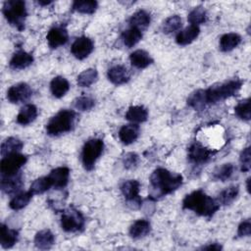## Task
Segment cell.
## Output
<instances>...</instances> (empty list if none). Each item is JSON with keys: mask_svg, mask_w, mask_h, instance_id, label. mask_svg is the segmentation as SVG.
<instances>
[{"mask_svg": "<svg viewBox=\"0 0 251 251\" xmlns=\"http://www.w3.org/2000/svg\"><path fill=\"white\" fill-rule=\"evenodd\" d=\"M149 197L157 200L160 197L176 191L183 182V177L179 174H174L165 168H157L150 176Z\"/></svg>", "mask_w": 251, "mask_h": 251, "instance_id": "cell-1", "label": "cell"}, {"mask_svg": "<svg viewBox=\"0 0 251 251\" xmlns=\"http://www.w3.org/2000/svg\"><path fill=\"white\" fill-rule=\"evenodd\" d=\"M182 208L193 211L199 216L211 218L220 209V204L203 190L198 189L185 195L182 200Z\"/></svg>", "mask_w": 251, "mask_h": 251, "instance_id": "cell-2", "label": "cell"}, {"mask_svg": "<svg viewBox=\"0 0 251 251\" xmlns=\"http://www.w3.org/2000/svg\"><path fill=\"white\" fill-rule=\"evenodd\" d=\"M243 83L244 81L240 78H232L204 89L206 104H216L236 95L241 89Z\"/></svg>", "mask_w": 251, "mask_h": 251, "instance_id": "cell-3", "label": "cell"}, {"mask_svg": "<svg viewBox=\"0 0 251 251\" xmlns=\"http://www.w3.org/2000/svg\"><path fill=\"white\" fill-rule=\"evenodd\" d=\"M75 112L69 109L59 111L46 125V132L51 136H58L70 131L75 124Z\"/></svg>", "mask_w": 251, "mask_h": 251, "instance_id": "cell-4", "label": "cell"}, {"mask_svg": "<svg viewBox=\"0 0 251 251\" xmlns=\"http://www.w3.org/2000/svg\"><path fill=\"white\" fill-rule=\"evenodd\" d=\"M2 13L7 22L18 30L25 28V21L27 16L25 3L22 0H9L3 5Z\"/></svg>", "mask_w": 251, "mask_h": 251, "instance_id": "cell-5", "label": "cell"}, {"mask_svg": "<svg viewBox=\"0 0 251 251\" xmlns=\"http://www.w3.org/2000/svg\"><path fill=\"white\" fill-rule=\"evenodd\" d=\"M103 150L104 142L100 138H91L84 143L81 151V162L86 171H91L94 168Z\"/></svg>", "mask_w": 251, "mask_h": 251, "instance_id": "cell-6", "label": "cell"}, {"mask_svg": "<svg viewBox=\"0 0 251 251\" xmlns=\"http://www.w3.org/2000/svg\"><path fill=\"white\" fill-rule=\"evenodd\" d=\"M61 226L67 232L79 231L84 226V217L78 210L69 208L61 216Z\"/></svg>", "mask_w": 251, "mask_h": 251, "instance_id": "cell-7", "label": "cell"}, {"mask_svg": "<svg viewBox=\"0 0 251 251\" xmlns=\"http://www.w3.org/2000/svg\"><path fill=\"white\" fill-rule=\"evenodd\" d=\"M26 156L20 154L19 152L9 154L5 157H2L0 163V171L1 176H10L20 173L21 168L26 163Z\"/></svg>", "mask_w": 251, "mask_h": 251, "instance_id": "cell-8", "label": "cell"}, {"mask_svg": "<svg viewBox=\"0 0 251 251\" xmlns=\"http://www.w3.org/2000/svg\"><path fill=\"white\" fill-rule=\"evenodd\" d=\"M139 190L140 183L136 179H128L121 184V191L125 196L127 205L131 209H138L141 206Z\"/></svg>", "mask_w": 251, "mask_h": 251, "instance_id": "cell-9", "label": "cell"}, {"mask_svg": "<svg viewBox=\"0 0 251 251\" xmlns=\"http://www.w3.org/2000/svg\"><path fill=\"white\" fill-rule=\"evenodd\" d=\"M215 154V151L208 149L199 142H193L188 147V159L195 165L207 163Z\"/></svg>", "mask_w": 251, "mask_h": 251, "instance_id": "cell-10", "label": "cell"}, {"mask_svg": "<svg viewBox=\"0 0 251 251\" xmlns=\"http://www.w3.org/2000/svg\"><path fill=\"white\" fill-rule=\"evenodd\" d=\"M32 95L30 86L25 82H19L12 85L7 90V99L14 104L25 102Z\"/></svg>", "mask_w": 251, "mask_h": 251, "instance_id": "cell-11", "label": "cell"}, {"mask_svg": "<svg viewBox=\"0 0 251 251\" xmlns=\"http://www.w3.org/2000/svg\"><path fill=\"white\" fill-rule=\"evenodd\" d=\"M94 49V43L87 36L77 37L71 47L72 54L78 60H83L88 57Z\"/></svg>", "mask_w": 251, "mask_h": 251, "instance_id": "cell-12", "label": "cell"}, {"mask_svg": "<svg viewBox=\"0 0 251 251\" xmlns=\"http://www.w3.org/2000/svg\"><path fill=\"white\" fill-rule=\"evenodd\" d=\"M46 39L48 45L52 49H56L67 43L69 39V34L64 26H54L49 29Z\"/></svg>", "mask_w": 251, "mask_h": 251, "instance_id": "cell-13", "label": "cell"}, {"mask_svg": "<svg viewBox=\"0 0 251 251\" xmlns=\"http://www.w3.org/2000/svg\"><path fill=\"white\" fill-rule=\"evenodd\" d=\"M48 177L55 189L65 188L69 182L70 169L68 167H58L50 172Z\"/></svg>", "mask_w": 251, "mask_h": 251, "instance_id": "cell-14", "label": "cell"}, {"mask_svg": "<svg viewBox=\"0 0 251 251\" xmlns=\"http://www.w3.org/2000/svg\"><path fill=\"white\" fill-rule=\"evenodd\" d=\"M23 186V176L21 173L10 176H1V181H0V188L1 190L6 194H13L15 192H18Z\"/></svg>", "mask_w": 251, "mask_h": 251, "instance_id": "cell-15", "label": "cell"}, {"mask_svg": "<svg viewBox=\"0 0 251 251\" xmlns=\"http://www.w3.org/2000/svg\"><path fill=\"white\" fill-rule=\"evenodd\" d=\"M107 77L113 84L121 85L129 80L130 74L125 66L115 65L108 70Z\"/></svg>", "mask_w": 251, "mask_h": 251, "instance_id": "cell-16", "label": "cell"}, {"mask_svg": "<svg viewBox=\"0 0 251 251\" xmlns=\"http://www.w3.org/2000/svg\"><path fill=\"white\" fill-rule=\"evenodd\" d=\"M33 63V56L24 50L17 51L14 53L10 60V67L14 70H24L29 67Z\"/></svg>", "mask_w": 251, "mask_h": 251, "instance_id": "cell-17", "label": "cell"}, {"mask_svg": "<svg viewBox=\"0 0 251 251\" xmlns=\"http://www.w3.org/2000/svg\"><path fill=\"white\" fill-rule=\"evenodd\" d=\"M129 61L132 67L139 70L145 69L153 63V59L150 54L142 49H138L130 53Z\"/></svg>", "mask_w": 251, "mask_h": 251, "instance_id": "cell-18", "label": "cell"}, {"mask_svg": "<svg viewBox=\"0 0 251 251\" xmlns=\"http://www.w3.org/2000/svg\"><path fill=\"white\" fill-rule=\"evenodd\" d=\"M200 33V28L197 25H190L189 26L185 27L184 29L180 30L176 36V41L178 45L180 46H185L190 43H192L199 35Z\"/></svg>", "mask_w": 251, "mask_h": 251, "instance_id": "cell-19", "label": "cell"}, {"mask_svg": "<svg viewBox=\"0 0 251 251\" xmlns=\"http://www.w3.org/2000/svg\"><path fill=\"white\" fill-rule=\"evenodd\" d=\"M19 239V231L17 229L10 228L6 225H1V235L0 244L4 249L12 248Z\"/></svg>", "mask_w": 251, "mask_h": 251, "instance_id": "cell-20", "label": "cell"}, {"mask_svg": "<svg viewBox=\"0 0 251 251\" xmlns=\"http://www.w3.org/2000/svg\"><path fill=\"white\" fill-rule=\"evenodd\" d=\"M139 135V126L135 124L125 125L119 130V138L120 140L126 144L133 143Z\"/></svg>", "mask_w": 251, "mask_h": 251, "instance_id": "cell-21", "label": "cell"}, {"mask_svg": "<svg viewBox=\"0 0 251 251\" xmlns=\"http://www.w3.org/2000/svg\"><path fill=\"white\" fill-rule=\"evenodd\" d=\"M38 111L35 105L26 104L19 112L17 116V123L22 126H26L31 124L37 117Z\"/></svg>", "mask_w": 251, "mask_h": 251, "instance_id": "cell-22", "label": "cell"}, {"mask_svg": "<svg viewBox=\"0 0 251 251\" xmlns=\"http://www.w3.org/2000/svg\"><path fill=\"white\" fill-rule=\"evenodd\" d=\"M55 243V236L50 229L38 231L34 236V245L41 250L50 249Z\"/></svg>", "mask_w": 251, "mask_h": 251, "instance_id": "cell-23", "label": "cell"}, {"mask_svg": "<svg viewBox=\"0 0 251 251\" xmlns=\"http://www.w3.org/2000/svg\"><path fill=\"white\" fill-rule=\"evenodd\" d=\"M70 89V83L64 76L57 75L50 82V90L54 97L61 98L66 95Z\"/></svg>", "mask_w": 251, "mask_h": 251, "instance_id": "cell-24", "label": "cell"}, {"mask_svg": "<svg viewBox=\"0 0 251 251\" xmlns=\"http://www.w3.org/2000/svg\"><path fill=\"white\" fill-rule=\"evenodd\" d=\"M151 22L150 14L145 10L136 11L129 19V24L131 27H135L139 30L145 29Z\"/></svg>", "mask_w": 251, "mask_h": 251, "instance_id": "cell-25", "label": "cell"}, {"mask_svg": "<svg viewBox=\"0 0 251 251\" xmlns=\"http://www.w3.org/2000/svg\"><path fill=\"white\" fill-rule=\"evenodd\" d=\"M151 230V225L147 220L140 219L135 221L129 227V235L132 238H142Z\"/></svg>", "mask_w": 251, "mask_h": 251, "instance_id": "cell-26", "label": "cell"}, {"mask_svg": "<svg viewBox=\"0 0 251 251\" xmlns=\"http://www.w3.org/2000/svg\"><path fill=\"white\" fill-rule=\"evenodd\" d=\"M241 42V36L235 32L224 34L220 39V49L223 52H229L236 48Z\"/></svg>", "mask_w": 251, "mask_h": 251, "instance_id": "cell-27", "label": "cell"}, {"mask_svg": "<svg viewBox=\"0 0 251 251\" xmlns=\"http://www.w3.org/2000/svg\"><path fill=\"white\" fill-rule=\"evenodd\" d=\"M126 119L134 124L143 123L148 119V111L145 107L140 105L130 106L126 113Z\"/></svg>", "mask_w": 251, "mask_h": 251, "instance_id": "cell-28", "label": "cell"}, {"mask_svg": "<svg viewBox=\"0 0 251 251\" xmlns=\"http://www.w3.org/2000/svg\"><path fill=\"white\" fill-rule=\"evenodd\" d=\"M24 142L17 137H8L1 144V156L5 157L9 154L17 153L22 150Z\"/></svg>", "mask_w": 251, "mask_h": 251, "instance_id": "cell-29", "label": "cell"}, {"mask_svg": "<svg viewBox=\"0 0 251 251\" xmlns=\"http://www.w3.org/2000/svg\"><path fill=\"white\" fill-rule=\"evenodd\" d=\"M141 38H142L141 30L131 26L128 29L125 30L122 34L123 43L127 48H131L134 45H136L141 40Z\"/></svg>", "mask_w": 251, "mask_h": 251, "instance_id": "cell-30", "label": "cell"}, {"mask_svg": "<svg viewBox=\"0 0 251 251\" xmlns=\"http://www.w3.org/2000/svg\"><path fill=\"white\" fill-rule=\"evenodd\" d=\"M238 192H239V188L237 185H229L228 187L225 188L219 193L216 200L218 201L219 204L229 205L236 199Z\"/></svg>", "mask_w": 251, "mask_h": 251, "instance_id": "cell-31", "label": "cell"}, {"mask_svg": "<svg viewBox=\"0 0 251 251\" xmlns=\"http://www.w3.org/2000/svg\"><path fill=\"white\" fill-rule=\"evenodd\" d=\"M98 78V73L96 69L90 68L86 69L83 72H81L76 78L77 85L80 87H89L91 84H93Z\"/></svg>", "mask_w": 251, "mask_h": 251, "instance_id": "cell-32", "label": "cell"}, {"mask_svg": "<svg viewBox=\"0 0 251 251\" xmlns=\"http://www.w3.org/2000/svg\"><path fill=\"white\" fill-rule=\"evenodd\" d=\"M32 193L28 190V191H25V192H20L18 194H16L10 201L9 206L12 210L18 211L21 210L23 208H25L30 201L31 197H32Z\"/></svg>", "mask_w": 251, "mask_h": 251, "instance_id": "cell-33", "label": "cell"}, {"mask_svg": "<svg viewBox=\"0 0 251 251\" xmlns=\"http://www.w3.org/2000/svg\"><path fill=\"white\" fill-rule=\"evenodd\" d=\"M233 172H234V166L231 163H226L214 170L212 174V177L214 180L226 181L230 178Z\"/></svg>", "mask_w": 251, "mask_h": 251, "instance_id": "cell-34", "label": "cell"}, {"mask_svg": "<svg viewBox=\"0 0 251 251\" xmlns=\"http://www.w3.org/2000/svg\"><path fill=\"white\" fill-rule=\"evenodd\" d=\"M187 105L194 110H203L207 104L204 97V89H198L192 92L187 98Z\"/></svg>", "mask_w": 251, "mask_h": 251, "instance_id": "cell-35", "label": "cell"}, {"mask_svg": "<svg viewBox=\"0 0 251 251\" xmlns=\"http://www.w3.org/2000/svg\"><path fill=\"white\" fill-rule=\"evenodd\" d=\"M52 187V183L50 178L47 176H41L36 178L30 185L29 191L32 193V195H38L46 192Z\"/></svg>", "mask_w": 251, "mask_h": 251, "instance_id": "cell-36", "label": "cell"}, {"mask_svg": "<svg viewBox=\"0 0 251 251\" xmlns=\"http://www.w3.org/2000/svg\"><path fill=\"white\" fill-rule=\"evenodd\" d=\"M98 7L97 1L86 0V1H75L73 3V10L81 14H93Z\"/></svg>", "mask_w": 251, "mask_h": 251, "instance_id": "cell-37", "label": "cell"}, {"mask_svg": "<svg viewBox=\"0 0 251 251\" xmlns=\"http://www.w3.org/2000/svg\"><path fill=\"white\" fill-rule=\"evenodd\" d=\"M188 22L192 25H199L201 24H204L207 20V12L202 6H197L193 10L190 11L187 17Z\"/></svg>", "mask_w": 251, "mask_h": 251, "instance_id": "cell-38", "label": "cell"}, {"mask_svg": "<svg viewBox=\"0 0 251 251\" xmlns=\"http://www.w3.org/2000/svg\"><path fill=\"white\" fill-rule=\"evenodd\" d=\"M234 113L237 118H239L242 121H249L251 118V112H250V98L243 99L239 101L236 106L234 107Z\"/></svg>", "mask_w": 251, "mask_h": 251, "instance_id": "cell-39", "label": "cell"}, {"mask_svg": "<svg viewBox=\"0 0 251 251\" xmlns=\"http://www.w3.org/2000/svg\"><path fill=\"white\" fill-rule=\"evenodd\" d=\"M182 25V20L179 16L174 15L169 18H167L163 25H162V30L164 33H172L174 31L178 30Z\"/></svg>", "mask_w": 251, "mask_h": 251, "instance_id": "cell-40", "label": "cell"}, {"mask_svg": "<svg viewBox=\"0 0 251 251\" xmlns=\"http://www.w3.org/2000/svg\"><path fill=\"white\" fill-rule=\"evenodd\" d=\"M73 104L76 110L89 111L94 107L95 101L89 96H79L74 100Z\"/></svg>", "mask_w": 251, "mask_h": 251, "instance_id": "cell-41", "label": "cell"}, {"mask_svg": "<svg viewBox=\"0 0 251 251\" xmlns=\"http://www.w3.org/2000/svg\"><path fill=\"white\" fill-rule=\"evenodd\" d=\"M139 162V157L136 153L133 152H128L126 153L123 157V165L126 169H133L137 166Z\"/></svg>", "mask_w": 251, "mask_h": 251, "instance_id": "cell-42", "label": "cell"}, {"mask_svg": "<svg viewBox=\"0 0 251 251\" xmlns=\"http://www.w3.org/2000/svg\"><path fill=\"white\" fill-rule=\"evenodd\" d=\"M239 162L242 172L247 173L250 171V147H246L242 150L239 157Z\"/></svg>", "mask_w": 251, "mask_h": 251, "instance_id": "cell-43", "label": "cell"}, {"mask_svg": "<svg viewBox=\"0 0 251 251\" xmlns=\"http://www.w3.org/2000/svg\"><path fill=\"white\" fill-rule=\"evenodd\" d=\"M251 234V222L249 219L242 221L237 228V235L240 237L249 236Z\"/></svg>", "mask_w": 251, "mask_h": 251, "instance_id": "cell-44", "label": "cell"}, {"mask_svg": "<svg viewBox=\"0 0 251 251\" xmlns=\"http://www.w3.org/2000/svg\"><path fill=\"white\" fill-rule=\"evenodd\" d=\"M223 247L220 243H210L209 245H205L202 247V249H206V250H221Z\"/></svg>", "mask_w": 251, "mask_h": 251, "instance_id": "cell-45", "label": "cell"}, {"mask_svg": "<svg viewBox=\"0 0 251 251\" xmlns=\"http://www.w3.org/2000/svg\"><path fill=\"white\" fill-rule=\"evenodd\" d=\"M37 3H38L39 5H41V6H47V5L51 4L52 1H43V0H39Z\"/></svg>", "mask_w": 251, "mask_h": 251, "instance_id": "cell-46", "label": "cell"}, {"mask_svg": "<svg viewBox=\"0 0 251 251\" xmlns=\"http://www.w3.org/2000/svg\"><path fill=\"white\" fill-rule=\"evenodd\" d=\"M249 182H250V177H248V178H247V186H246L247 191L250 193V185H249Z\"/></svg>", "mask_w": 251, "mask_h": 251, "instance_id": "cell-47", "label": "cell"}]
</instances>
